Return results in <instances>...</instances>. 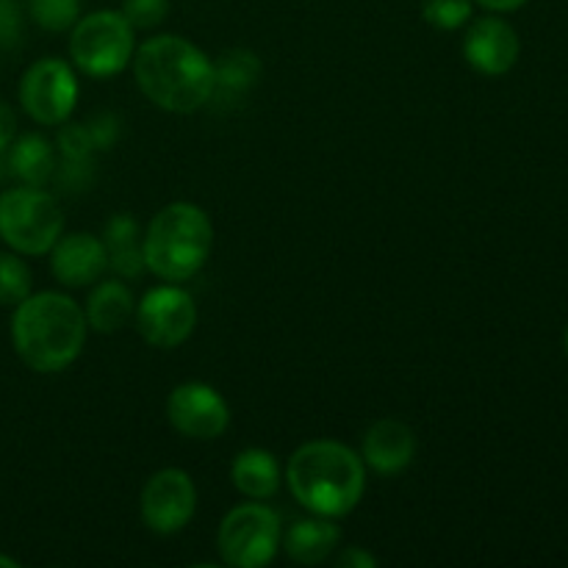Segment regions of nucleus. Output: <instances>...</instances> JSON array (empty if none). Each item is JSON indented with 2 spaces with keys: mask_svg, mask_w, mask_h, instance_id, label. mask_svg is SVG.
<instances>
[{
  "mask_svg": "<svg viewBox=\"0 0 568 568\" xmlns=\"http://www.w3.org/2000/svg\"><path fill=\"white\" fill-rule=\"evenodd\" d=\"M566 355H568V333H566Z\"/></svg>",
  "mask_w": 568,
  "mask_h": 568,
  "instance_id": "32",
  "label": "nucleus"
},
{
  "mask_svg": "<svg viewBox=\"0 0 568 568\" xmlns=\"http://www.w3.org/2000/svg\"><path fill=\"white\" fill-rule=\"evenodd\" d=\"M222 560L233 568H258L275 560L281 549V519L258 503L239 505L222 519L216 536Z\"/></svg>",
  "mask_w": 568,
  "mask_h": 568,
  "instance_id": "7",
  "label": "nucleus"
},
{
  "mask_svg": "<svg viewBox=\"0 0 568 568\" xmlns=\"http://www.w3.org/2000/svg\"><path fill=\"white\" fill-rule=\"evenodd\" d=\"M105 253H109V266L120 277H139L148 264H144L142 233L133 216L114 214L103 231Z\"/></svg>",
  "mask_w": 568,
  "mask_h": 568,
  "instance_id": "17",
  "label": "nucleus"
},
{
  "mask_svg": "<svg viewBox=\"0 0 568 568\" xmlns=\"http://www.w3.org/2000/svg\"><path fill=\"white\" fill-rule=\"evenodd\" d=\"M9 166L26 186H44L55 172V150L39 133H26L11 142Z\"/></svg>",
  "mask_w": 568,
  "mask_h": 568,
  "instance_id": "20",
  "label": "nucleus"
},
{
  "mask_svg": "<svg viewBox=\"0 0 568 568\" xmlns=\"http://www.w3.org/2000/svg\"><path fill=\"white\" fill-rule=\"evenodd\" d=\"M28 11L44 31H67L81 20V0H28Z\"/></svg>",
  "mask_w": 568,
  "mask_h": 568,
  "instance_id": "22",
  "label": "nucleus"
},
{
  "mask_svg": "<svg viewBox=\"0 0 568 568\" xmlns=\"http://www.w3.org/2000/svg\"><path fill=\"white\" fill-rule=\"evenodd\" d=\"M166 419L181 436L211 442L231 425V410L222 394L205 383H183L166 399Z\"/></svg>",
  "mask_w": 568,
  "mask_h": 568,
  "instance_id": "11",
  "label": "nucleus"
},
{
  "mask_svg": "<svg viewBox=\"0 0 568 568\" xmlns=\"http://www.w3.org/2000/svg\"><path fill=\"white\" fill-rule=\"evenodd\" d=\"M122 17L131 22L133 28H148L161 26L170 14V0H122Z\"/></svg>",
  "mask_w": 568,
  "mask_h": 568,
  "instance_id": "25",
  "label": "nucleus"
},
{
  "mask_svg": "<svg viewBox=\"0 0 568 568\" xmlns=\"http://www.w3.org/2000/svg\"><path fill=\"white\" fill-rule=\"evenodd\" d=\"M521 44L514 26L499 17H483L464 39V55L483 75H505L519 61Z\"/></svg>",
  "mask_w": 568,
  "mask_h": 568,
  "instance_id": "12",
  "label": "nucleus"
},
{
  "mask_svg": "<svg viewBox=\"0 0 568 568\" xmlns=\"http://www.w3.org/2000/svg\"><path fill=\"white\" fill-rule=\"evenodd\" d=\"M292 497L311 514L338 519L355 510L366 488V464L358 453L338 442H308L286 464Z\"/></svg>",
  "mask_w": 568,
  "mask_h": 568,
  "instance_id": "3",
  "label": "nucleus"
},
{
  "mask_svg": "<svg viewBox=\"0 0 568 568\" xmlns=\"http://www.w3.org/2000/svg\"><path fill=\"white\" fill-rule=\"evenodd\" d=\"M422 17L438 31H455L471 17V0H422Z\"/></svg>",
  "mask_w": 568,
  "mask_h": 568,
  "instance_id": "24",
  "label": "nucleus"
},
{
  "mask_svg": "<svg viewBox=\"0 0 568 568\" xmlns=\"http://www.w3.org/2000/svg\"><path fill=\"white\" fill-rule=\"evenodd\" d=\"M89 133H92V142L98 150H109L116 142V133H120V120L114 114H98L92 122H87Z\"/></svg>",
  "mask_w": 568,
  "mask_h": 568,
  "instance_id": "27",
  "label": "nucleus"
},
{
  "mask_svg": "<svg viewBox=\"0 0 568 568\" xmlns=\"http://www.w3.org/2000/svg\"><path fill=\"white\" fill-rule=\"evenodd\" d=\"M197 325V305L192 294L178 286L150 288L136 305V327L150 347H181Z\"/></svg>",
  "mask_w": 568,
  "mask_h": 568,
  "instance_id": "9",
  "label": "nucleus"
},
{
  "mask_svg": "<svg viewBox=\"0 0 568 568\" xmlns=\"http://www.w3.org/2000/svg\"><path fill=\"white\" fill-rule=\"evenodd\" d=\"M70 55L87 75H116L133 59V26L122 11H92L72 26Z\"/></svg>",
  "mask_w": 568,
  "mask_h": 568,
  "instance_id": "6",
  "label": "nucleus"
},
{
  "mask_svg": "<svg viewBox=\"0 0 568 568\" xmlns=\"http://www.w3.org/2000/svg\"><path fill=\"white\" fill-rule=\"evenodd\" d=\"M55 148L64 155L67 170H83V166H92V153L94 148L92 133L89 125H64L55 139Z\"/></svg>",
  "mask_w": 568,
  "mask_h": 568,
  "instance_id": "23",
  "label": "nucleus"
},
{
  "mask_svg": "<svg viewBox=\"0 0 568 568\" xmlns=\"http://www.w3.org/2000/svg\"><path fill=\"white\" fill-rule=\"evenodd\" d=\"M109 266V253H105L103 239L92 233H70L50 250V270L61 286L83 288L100 281Z\"/></svg>",
  "mask_w": 568,
  "mask_h": 568,
  "instance_id": "13",
  "label": "nucleus"
},
{
  "mask_svg": "<svg viewBox=\"0 0 568 568\" xmlns=\"http://www.w3.org/2000/svg\"><path fill=\"white\" fill-rule=\"evenodd\" d=\"M136 314L131 288L122 281H103L87 303V325L98 333H116Z\"/></svg>",
  "mask_w": 568,
  "mask_h": 568,
  "instance_id": "19",
  "label": "nucleus"
},
{
  "mask_svg": "<svg viewBox=\"0 0 568 568\" xmlns=\"http://www.w3.org/2000/svg\"><path fill=\"white\" fill-rule=\"evenodd\" d=\"M20 103L39 125H61L78 103V81L61 59H42L20 81Z\"/></svg>",
  "mask_w": 568,
  "mask_h": 568,
  "instance_id": "8",
  "label": "nucleus"
},
{
  "mask_svg": "<svg viewBox=\"0 0 568 568\" xmlns=\"http://www.w3.org/2000/svg\"><path fill=\"white\" fill-rule=\"evenodd\" d=\"M20 564H17L14 558H9V555H0V568H17Z\"/></svg>",
  "mask_w": 568,
  "mask_h": 568,
  "instance_id": "31",
  "label": "nucleus"
},
{
  "mask_svg": "<svg viewBox=\"0 0 568 568\" xmlns=\"http://www.w3.org/2000/svg\"><path fill=\"white\" fill-rule=\"evenodd\" d=\"M22 37L20 6L14 0H0V48H14Z\"/></svg>",
  "mask_w": 568,
  "mask_h": 568,
  "instance_id": "26",
  "label": "nucleus"
},
{
  "mask_svg": "<svg viewBox=\"0 0 568 568\" xmlns=\"http://www.w3.org/2000/svg\"><path fill=\"white\" fill-rule=\"evenodd\" d=\"M416 455V436L405 422L381 419L366 430L361 458L377 475H397L408 469Z\"/></svg>",
  "mask_w": 568,
  "mask_h": 568,
  "instance_id": "14",
  "label": "nucleus"
},
{
  "mask_svg": "<svg viewBox=\"0 0 568 568\" xmlns=\"http://www.w3.org/2000/svg\"><path fill=\"white\" fill-rule=\"evenodd\" d=\"M14 133H17L14 111H11L6 103H0V153H3L6 148H11V142H14Z\"/></svg>",
  "mask_w": 568,
  "mask_h": 568,
  "instance_id": "29",
  "label": "nucleus"
},
{
  "mask_svg": "<svg viewBox=\"0 0 568 568\" xmlns=\"http://www.w3.org/2000/svg\"><path fill=\"white\" fill-rule=\"evenodd\" d=\"M231 480L236 491L250 499H270L281 488V464L266 449H244L231 466Z\"/></svg>",
  "mask_w": 568,
  "mask_h": 568,
  "instance_id": "18",
  "label": "nucleus"
},
{
  "mask_svg": "<svg viewBox=\"0 0 568 568\" xmlns=\"http://www.w3.org/2000/svg\"><path fill=\"white\" fill-rule=\"evenodd\" d=\"M336 564L338 566H349V568H375L377 558L372 552H366V549L349 547V549H344L342 555H338Z\"/></svg>",
  "mask_w": 568,
  "mask_h": 568,
  "instance_id": "28",
  "label": "nucleus"
},
{
  "mask_svg": "<svg viewBox=\"0 0 568 568\" xmlns=\"http://www.w3.org/2000/svg\"><path fill=\"white\" fill-rule=\"evenodd\" d=\"M33 275L14 253H0V305H20L31 294Z\"/></svg>",
  "mask_w": 568,
  "mask_h": 568,
  "instance_id": "21",
  "label": "nucleus"
},
{
  "mask_svg": "<svg viewBox=\"0 0 568 568\" xmlns=\"http://www.w3.org/2000/svg\"><path fill=\"white\" fill-rule=\"evenodd\" d=\"M261 72H264V67H261V59L253 50H225L214 64V92H211V100H220L225 105L242 103L250 89L261 81Z\"/></svg>",
  "mask_w": 568,
  "mask_h": 568,
  "instance_id": "15",
  "label": "nucleus"
},
{
  "mask_svg": "<svg viewBox=\"0 0 568 568\" xmlns=\"http://www.w3.org/2000/svg\"><path fill=\"white\" fill-rule=\"evenodd\" d=\"M475 3H480L483 9H488V11H516V9H521L527 0H475Z\"/></svg>",
  "mask_w": 568,
  "mask_h": 568,
  "instance_id": "30",
  "label": "nucleus"
},
{
  "mask_svg": "<svg viewBox=\"0 0 568 568\" xmlns=\"http://www.w3.org/2000/svg\"><path fill=\"white\" fill-rule=\"evenodd\" d=\"M338 541H342V530L322 516V519L294 521L283 538V547L294 564L320 566L336 552Z\"/></svg>",
  "mask_w": 568,
  "mask_h": 568,
  "instance_id": "16",
  "label": "nucleus"
},
{
  "mask_svg": "<svg viewBox=\"0 0 568 568\" xmlns=\"http://www.w3.org/2000/svg\"><path fill=\"white\" fill-rule=\"evenodd\" d=\"M144 264L161 281L183 283L197 275L214 247V225L200 205H164L142 236Z\"/></svg>",
  "mask_w": 568,
  "mask_h": 568,
  "instance_id": "4",
  "label": "nucleus"
},
{
  "mask_svg": "<svg viewBox=\"0 0 568 568\" xmlns=\"http://www.w3.org/2000/svg\"><path fill=\"white\" fill-rule=\"evenodd\" d=\"M64 231V214L42 186H17L0 194V239L20 255H44Z\"/></svg>",
  "mask_w": 568,
  "mask_h": 568,
  "instance_id": "5",
  "label": "nucleus"
},
{
  "mask_svg": "<svg viewBox=\"0 0 568 568\" xmlns=\"http://www.w3.org/2000/svg\"><path fill=\"white\" fill-rule=\"evenodd\" d=\"M87 316L81 305L61 292L28 294L14 305L11 344L28 369L53 375L75 364L87 344Z\"/></svg>",
  "mask_w": 568,
  "mask_h": 568,
  "instance_id": "1",
  "label": "nucleus"
},
{
  "mask_svg": "<svg viewBox=\"0 0 568 568\" xmlns=\"http://www.w3.org/2000/svg\"><path fill=\"white\" fill-rule=\"evenodd\" d=\"M139 508L148 530L159 536H175L192 521L197 508V488L183 469H161L144 483Z\"/></svg>",
  "mask_w": 568,
  "mask_h": 568,
  "instance_id": "10",
  "label": "nucleus"
},
{
  "mask_svg": "<svg viewBox=\"0 0 568 568\" xmlns=\"http://www.w3.org/2000/svg\"><path fill=\"white\" fill-rule=\"evenodd\" d=\"M133 75L150 103L172 114L203 109L214 92V61L183 37H153L133 55Z\"/></svg>",
  "mask_w": 568,
  "mask_h": 568,
  "instance_id": "2",
  "label": "nucleus"
}]
</instances>
